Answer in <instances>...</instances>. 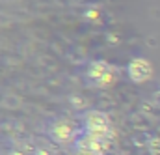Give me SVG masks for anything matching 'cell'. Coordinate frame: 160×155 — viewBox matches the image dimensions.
<instances>
[{"label":"cell","mask_w":160,"mask_h":155,"mask_svg":"<svg viewBox=\"0 0 160 155\" xmlns=\"http://www.w3.org/2000/svg\"><path fill=\"white\" fill-rule=\"evenodd\" d=\"M86 127H88V135H93V136H99V138H104L108 136V131H110V121L106 114L102 112H89L86 116Z\"/></svg>","instance_id":"obj_1"},{"label":"cell","mask_w":160,"mask_h":155,"mask_svg":"<svg viewBox=\"0 0 160 155\" xmlns=\"http://www.w3.org/2000/svg\"><path fill=\"white\" fill-rule=\"evenodd\" d=\"M128 75L134 82H143L151 77V64L143 58H136L128 66Z\"/></svg>","instance_id":"obj_2"},{"label":"cell","mask_w":160,"mask_h":155,"mask_svg":"<svg viewBox=\"0 0 160 155\" xmlns=\"http://www.w3.org/2000/svg\"><path fill=\"white\" fill-rule=\"evenodd\" d=\"M88 75H89L91 80L104 84V82H108L112 78V67L106 62H93L89 66V69H88Z\"/></svg>","instance_id":"obj_3"},{"label":"cell","mask_w":160,"mask_h":155,"mask_svg":"<svg viewBox=\"0 0 160 155\" xmlns=\"http://www.w3.org/2000/svg\"><path fill=\"white\" fill-rule=\"evenodd\" d=\"M52 136H54L56 140H60V142L67 140V138L71 136V125L65 123V121H58V123H54V125H52Z\"/></svg>","instance_id":"obj_4"}]
</instances>
